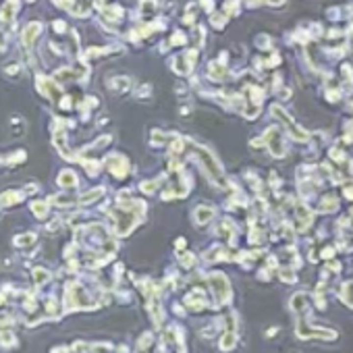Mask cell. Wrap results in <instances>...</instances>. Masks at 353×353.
I'll return each mask as SVG.
<instances>
[{
    "instance_id": "obj_1",
    "label": "cell",
    "mask_w": 353,
    "mask_h": 353,
    "mask_svg": "<svg viewBox=\"0 0 353 353\" xmlns=\"http://www.w3.org/2000/svg\"><path fill=\"white\" fill-rule=\"evenodd\" d=\"M212 214H214V210H212V208H204V210L200 208V210H198V218H200V223H208V218H210Z\"/></svg>"
},
{
    "instance_id": "obj_2",
    "label": "cell",
    "mask_w": 353,
    "mask_h": 353,
    "mask_svg": "<svg viewBox=\"0 0 353 353\" xmlns=\"http://www.w3.org/2000/svg\"><path fill=\"white\" fill-rule=\"evenodd\" d=\"M275 112H277V114H280V117H282V119H285V121L289 123V117H287V114H282V112H280L278 108H275ZM289 125H291V123H289ZM291 129H293V131H295V133H297V135H302V139H305V135H303V131H302V133H299V131H297L295 127H291Z\"/></svg>"
}]
</instances>
